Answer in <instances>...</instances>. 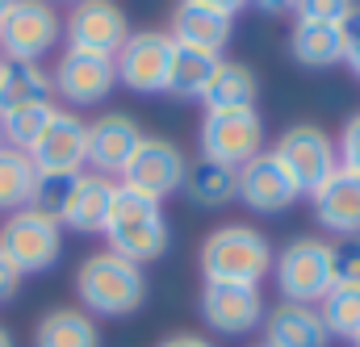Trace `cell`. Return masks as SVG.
Instances as JSON below:
<instances>
[{
    "mask_svg": "<svg viewBox=\"0 0 360 347\" xmlns=\"http://www.w3.org/2000/svg\"><path fill=\"white\" fill-rule=\"evenodd\" d=\"M76 297L80 310L92 318H126L147 301V276L139 263L122 260L105 247L76 268Z\"/></svg>",
    "mask_w": 360,
    "mask_h": 347,
    "instance_id": "cell-1",
    "label": "cell"
},
{
    "mask_svg": "<svg viewBox=\"0 0 360 347\" xmlns=\"http://www.w3.org/2000/svg\"><path fill=\"white\" fill-rule=\"evenodd\" d=\"M101 235H105V243H109L113 256L139 263V268L160 260L168 251V218H164V205L117 184V197H113V209H109V222H105Z\"/></svg>",
    "mask_w": 360,
    "mask_h": 347,
    "instance_id": "cell-2",
    "label": "cell"
},
{
    "mask_svg": "<svg viewBox=\"0 0 360 347\" xmlns=\"http://www.w3.org/2000/svg\"><path fill=\"white\" fill-rule=\"evenodd\" d=\"M272 243L248 222H226L201 243V272L218 284H260L272 272Z\"/></svg>",
    "mask_w": 360,
    "mask_h": 347,
    "instance_id": "cell-3",
    "label": "cell"
},
{
    "mask_svg": "<svg viewBox=\"0 0 360 347\" xmlns=\"http://www.w3.org/2000/svg\"><path fill=\"white\" fill-rule=\"evenodd\" d=\"M0 256L13 263L21 276L30 272H46L63 256V226L59 218L42 214V209H17L0 222Z\"/></svg>",
    "mask_w": 360,
    "mask_h": 347,
    "instance_id": "cell-4",
    "label": "cell"
},
{
    "mask_svg": "<svg viewBox=\"0 0 360 347\" xmlns=\"http://www.w3.org/2000/svg\"><path fill=\"white\" fill-rule=\"evenodd\" d=\"M272 276L281 289V301H297V306H319L331 284H335V263H331V243L327 239H293L276 260Z\"/></svg>",
    "mask_w": 360,
    "mask_h": 347,
    "instance_id": "cell-5",
    "label": "cell"
},
{
    "mask_svg": "<svg viewBox=\"0 0 360 347\" xmlns=\"http://www.w3.org/2000/svg\"><path fill=\"white\" fill-rule=\"evenodd\" d=\"M63 38V17L46 0H13L0 21V59L8 63H42Z\"/></svg>",
    "mask_w": 360,
    "mask_h": 347,
    "instance_id": "cell-6",
    "label": "cell"
},
{
    "mask_svg": "<svg viewBox=\"0 0 360 347\" xmlns=\"http://www.w3.org/2000/svg\"><path fill=\"white\" fill-rule=\"evenodd\" d=\"M264 155V122L256 109H235V113H205L201 117V159L239 172Z\"/></svg>",
    "mask_w": 360,
    "mask_h": 347,
    "instance_id": "cell-7",
    "label": "cell"
},
{
    "mask_svg": "<svg viewBox=\"0 0 360 347\" xmlns=\"http://www.w3.org/2000/svg\"><path fill=\"white\" fill-rule=\"evenodd\" d=\"M272 155L281 159L285 172L293 176L297 192H314L331 172H340V151H335L331 134L319 130V126H289L276 138Z\"/></svg>",
    "mask_w": 360,
    "mask_h": 347,
    "instance_id": "cell-8",
    "label": "cell"
},
{
    "mask_svg": "<svg viewBox=\"0 0 360 347\" xmlns=\"http://www.w3.org/2000/svg\"><path fill=\"white\" fill-rule=\"evenodd\" d=\"M184 176H188V155L180 151L172 138H151L147 134L143 147L134 151V159L122 172V188H130V192L151 197V201L164 205V197L180 192Z\"/></svg>",
    "mask_w": 360,
    "mask_h": 347,
    "instance_id": "cell-9",
    "label": "cell"
},
{
    "mask_svg": "<svg viewBox=\"0 0 360 347\" xmlns=\"http://www.w3.org/2000/svg\"><path fill=\"white\" fill-rule=\"evenodd\" d=\"M172 55H176V42L164 30L130 34L126 46L113 55L117 84H126L130 92H143V96L164 92L168 88V72H172Z\"/></svg>",
    "mask_w": 360,
    "mask_h": 347,
    "instance_id": "cell-10",
    "label": "cell"
},
{
    "mask_svg": "<svg viewBox=\"0 0 360 347\" xmlns=\"http://www.w3.org/2000/svg\"><path fill=\"white\" fill-rule=\"evenodd\" d=\"M264 293L260 284H218V280H205L201 289V322L214 331V335H252L264 327Z\"/></svg>",
    "mask_w": 360,
    "mask_h": 347,
    "instance_id": "cell-11",
    "label": "cell"
},
{
    "mask_svg": "<svg viewBox=\"0 0 360 347\" xmlns=\"http://www.w3.org/2000/svg\"><path fill=\"white\" fill-rule=\"evenodd\" d=\"M63 38L72 51H92L113 59L130 38V17L117 0H80L63 21Z\"/></svg>",
    "mask_w": 360,
    "mask_h": 347,
    "instance_id": "cell-12",
    "label": "cell"
},
{
    "mask_svg": "<svg viewBox=\"0 0 360 347\" xmlns=\"http://www.w3.org/2000/svg\"><path fill=\"white\" fill-rule=\"evenodd\" d=\"M30 159L42 176H80L89 164V122L72 109H55L42 138L30 147Z\"/></svg>",
    "mask_w": 360,
    "mask_h": 347,
    "instance_id": "cell-13",
    "label": "cell"
},
{
    "mask_svg": "<svg viewBox=\"0 0 360 347\" xmlns=\"http://www.w3.org/2000/svg\"><path fill=\"white\" fill-rule=\"evenodd\" d=\"M51 84H55V96H63L68 105H101L117 84V67L109 55L68 46L59 55V63L51 67Z\"/></svg>",
    "mask_w": 360,
    "mask_h": 347,
    "instance_id": "cell-14",
    "label": "cell"
},
{
    "mask_svg": "<svg viewBox=\"0 0 360 347\" xmlns=\"http://www.w3.org/2000/svg\"><path fill=\"white\" fill-rule=\"evenodd\" d=\"M143 130L130 113H101L89 122V168L96 176H122L126 164L134 159V151L143 147Z\"/></svg>",
    "mask_w": 360,
    "mask_h": 347,
    "instance_id": "cell-15",
    "label": "cell"
},
{
    "mask_svg": "<svg viewBox=\"0 0 360 347\" xmlns=\"http://www.w3.org/2000/svg\"><path fill=\"white\" fill-rule=\"evenodd\" d=\"M297 197H302V192H297L293 176L281 168V159H276L272 151L256 155L252 164L239 168V201H243L252 214H285Z\"/></svg>",
    "mask_w": 360,
    "mask_h": 347,
    "instance_id": "cell-16",
    "label": "cell"
},
{
    "mask_svg": "<svg viewBox=\"0 0 360 347\" xmlns=\"http://www.w3.org/2000/svg\"><path fill=\"white\" fill-rule=\"evenodd\" d=\"M310 205H314V218L327 235H340V239H352L360 235V176L356 172H331L314 192H310Z\"/></svg>",
    "mask_w": 360,
    "mask_h": 347,
    "instance_id": "cell-17",
    "label": "cell"
},
{
    "mask_svg": "<svg viewBox=\"0 0 360 347\" xmlns=\"http://www.w3.org/2000/svg\"><path fill=\"white\" fill-rule=\"evenodd\" d=\"M235 34V17L210 8V4H197V0H180L172 8V25H168V38L176 46L188 51H201V55H222V46L231 42Z\"/></svg>",
    "mask_w": 360,
    "mask_h": 347,
    "instance_id": "cell-18",
    "label": "cell"
},
{
    "mask_svg": "<svg viewBox=\"0 0 360 347\" xmlns=\"http://www.w3.org/2000/svg\"><path fill=\"white\" fill-rule=\"evenodd\" d=\"M113 197H117V184L109 176L96 172H80L72 192H68V205L59 214V226L76 230V235H101L105 222H109V209H113Z\"/></svg>",
    "mask_w": 360,
    "mask_h": 347,
    "instance_id": "cell-19",
    "label": "cell"
},
{
    "mask_svg": "<svg viewBox=\"0 0 360 347\" xmlns=\"http://www.w3.org/2000/svg\"><path fill=\"white\" fill-rule=\"evenodd\" d=\"M264 343L269 347H331V331L319 306L281 301L264 314Z\"/></svg>",
    "mask_w": 360,
    "mask_h": 347,
    "instance_id": "cell-20",
    "label": "cell"
},
{
    "mask_svg": "<svg viewBox=\"0 0 360 347\" xmlns=\"http://www.w3.org/2000/svg\"><path fill=\"white\" fill-rule=\"evenodd\" d=\"M34 347H101L96 318L80 306H59L38 318L34 327Z\"/></svg>",
    "mask_w": 360,
    "mask_h": 347,
    "instance_id": "cell-21",
    "label": "cell"
},
{
    "mask_svg": "<svg viewBox=\"0 0 360 347\" xmlns=\"http://www.w3.org/2000/svg\"><path fill=\"white\" fill-rule=\"evenodd\" d=\"M55 100V84H51V72L42 63H8L4 59V72H0V117L13 113V109H25V105H51Z\"/></svg>",
    "mask_w": 360,
    "mask_h": 347,
    "instance_id": "cell-22",
    "label": "cell"
},
{
    "mask_svg": "<svg viewBox=\"0 0 360 347\" xmlns=\"http://www.w3.org/2000/svg\"><path fill=\"white\" fill-rule=\"evenodd\" d=\"M256 92H260V84H256L252 67L222 59L218 72H214V80L201 92V105H205V113H235V109H252Z\"/></svg>",
    "mask_w": 360,
    "mask_h": 347,
    "instance_id": "cell-23",
    "label": "cell"
},
{
    "mask_svg": "<svg viewBox=\"0 0 360 347\" xmlns=\"http://www.w3.org/2000/svg\"><path fill=\"white\" fill-rule=\"evenodd\" d=\"M289 51L302 67H335L344 63V38L340 25H319V21H297Z\"/></svg>",
    "mask_w": 360,
    "mask_h": 347,
    "instance_id": "cell-24",
    "label": "cell"
},
{
    "mask_svg": "<svg viewBox=\"0 0 360 347\" xmlns=\"http://www.w3.org/2000/svg\"><path fill=\"white\" fill-rule=\"evenodd\" d=\"M180 192L193 205H201V209H218V205H226V201L239 197V172L197 159V164H188V176H184Z\"/></svg>",
    "mask_w": 360,
    "mask_h": 347,
    "instance_id": "cell-25",
    "label": "cell"
},
{
    "mask_svg": "<svg viewBox=\"0 0 360 347\" xmlns=\"http://www.w3.org/2000/svg\"><path fill=\"white\" fill-rule=\"evenodd\" d=\"M38 192V168L25 151L4 147L0 151V214H17L30 209Z\"/></svg>",
    "mask_w": 360,
    "mask_h": 347,
    "instance_id": "cell-26",
    "label": "cell"
},
{
    "mask_svg": "<svg viewBox=\"0 0 360 347\" xmlns=\"http://www.w3.org/2000/svg\"><path fill=\"white\" fill-rule=\"evenodd\" d=\"M218 63H222L218 55H201V51L176 46V55H172V72H168V88H164V92H172V96H201L205 84L214 80Z\"/></svg>",
    "mask_w": 360,
    "mask_h": 347,
    "instance_id": "cell-27",
    "label": "cell"
},
{
    "mask_svg": "<svg viewBox=\"0 0 360 347\" xmlns=\"http://www.w3.org/2000/svg\"><path fill=\"white\" fill-rule=\"evenodd\" d=\"M319 314L331 339H352L360 331V284H331V293L319 301Z\"/></svg>",
    "mask_w": 360,
    "mask_h": 347,
    "instance_id": "cell-28",
    "label": "cell"
},
{
    "mask_svg": "<svg viewBox=\"0 0 360 347\" xmlns=\"http://www.w3.org/2000/svg\"><path fill=\"white\" fill-rule=\"evenodd\" d=\"M55 100L51 105H25V109H13V113H4L0 117V134H4V147H13V151H25L30 155V147L42 138V130H46V122L55 117Z\"/></svg>",
    "mask_w": 360,
    "mask_h": 347,
    "instance_id": "cell-29",
    "label": "cell"
},
{
    "mask_svg": "<svg viewBox=\"0 0 360 347\" xmlns=\"http://www.w3.org/2000/svg\"><path fill=\"white\" fill-rule=\"evenodd\" d=\"M356 8V0H297L293 13L297 21H319V25H344V17Z\"/></svg>",
    "mask_w": 360,
    "mask_h": 347,
    "instance_id": "cell-30",
    "label": "cell"
},
{
    "mask_svg": "<svg viewBox=\"0 0 360 347\" xmlns=\"http://www.w3.org/2000/svg\"><path fill=\"white\" fill-rule=\"evenodd\" d=\"M331 263H335V284H360V235L331 243Z\"/></svg>",
    "mask_w": 360,
    "mask_h": 347,
    "instance_id": "cell-31",
    "label": "cell"
},
{
    "mask_svg": "<svg viewBox=\"0 0 360 347\" xmlns=\"http://www.w3.org/2000/svg\"><path fill=\"white\" fill-rule=\"evenodd\" d=\"M335 151H340V168H344V172H356V176H360V113H352V117L344 122Z\"/></svg>",
    "mask_w": 360,
    "mask_h": 347,
    "instance_id": "cell-32",
    "label": "cell"
},
{
    "mask_svg": "<svg viewBox=\"0 0 360 347\" xmlns=\"http://www.w3.org/2000/svg\"><path fill=\"white\" fill-rule=\"evenodd\" d=\"M340 38H344V63H348V67L360 76V4L348 13V17H344Z\"/></svg>",
    "mask_w": 360,
    "mask_h": 347,
    "instance_id": "cell-33",
    "label": "cell"
},
{
    "mask_svg": "<svg viewBox=\"0 0 360 347\" xmlns=\"http://www.w3.org/2000/svg\"><path fill=\"white\" fill-rule=\"evenodd\" d=\"M17 289H21V272L0 256V301H13V297H17Z\"/></svg>",
    "mask_w": 360,
    "mask_h": 347,
    "instance_id": "cell-34",
    "label": "cell"
},
{
    "mask_svg": "<svg viewBox=\"0 0 360 347\" xmlns=\"http://www.w3.org/2000/svg\"><path fill=\"white\" fill-rule=\"evenodd\" d=\"M160 347H214L210 339H201V335H188V331H180V335H168Z\"/></svg>",
    "mask_w": 360,
    "mask_h": 347,
    "instance_id": "cell-35",
    "label": "cell"
},
{
    "mask_svg": "<svg viewBox=\"0 0 360 347\" xmlns=\"http://www.w3.org/2000/svg\"><path fill=\"white\" fill-rule=\"evenodd\" d=\"M197 4H210V8H218V13H226V17H235L243 4H252V0H197Z\"/></svg>",
    "mask_w": 360,
    "mask_h": 347,
    "instance_id": "cell-36",
    "label": "cell"
},
{
    "mask_svg": "<svg viewBox=\"0 0 360 347\" xmlns=\"http://www.w3.org/2000/svg\"><path fill=\"white\" fill-rule=\"evenodd\" d=\"M256 8H264V13H285V8H293L297 0H252Z\"/></svg>",
    "mask_w": 360,
    "mask_h": 347,
    "instance_id": "cell-37",
    "label": "cell"
},
{
    "mask_svg": "<svg viewBox=\"0 0 360 347\" xmlns=\"http://www.w3.org/2000/svg\"><path fill=\"white\" fill-rule=\"evenodd\" d=\"M0 347H17L13 343V335H8V327H0Z\"/></svg>",
    "mask_w": 360,
    "mask_h": 347,
    "instance_id": "cell-38",
    "label": "cell"
},
{
    "mask_svg": "<svg viewBox=\"0 0 360 347\" xmlns=\"http://www.w3.org/2000/svg\"><path fill=\"white\" fill-rule=\"evenodd\" d=\"M13 8V0H0V21H4V13Z\"/></svg>",
    "mask_w": 360,
    "mask_h": 347,
    "instance_id": "cell-39",
    "label": "cell"
},
{
    "mask_svg": "<svg viewBox=\"0 0 360 347\" xmlns=\"http://www.w3.org/2000/svg\"><path fill=\"white\" fill-rule=\"evenodd\" d=\"M46 4H80V0H46Z\"/></svg>",
    "mask_w": 360,
    "mask_h": 347,
    "instance_id": "cell-40",
    "label": "cell"
},
{
    "mask_svg": "<svg viewBox=\"0 0 360 347\" xmlns=\"http://www.w3.org/2000/svg\"><path fill=\"white\" fill-rule=\"evenodd\" d=\"M348 343H352V347H360V331H356V335H352V339H348Z\"/></svg>",
    "mask_w": 360,
    "mask_h": 347,
    "instance_id": "cell-41",
    "label": "cell"
},
{
    "mask_svg": "<svg viewBox=\"0 0 360 347\" xmlns=\"http://www.w3.org/2000/svg\"><path fill=\"white\" fill-rule=\"evenodd\" d=\"M0 151H4V134H0Z\"/></svg>",
    "mask_w": 360,
    "mask_h": 347,
    "instance_id": "cell-42",
    "label": "cell"
},
{
    "mask_svg": "<svg viewBox=\"0 0 360 347\" xmlns=\"http://www.w3.org/2000/svg\"><path fill=\"white\" fill-rule=\"evenodd\" d=\"M0 72H4V59H0Z\"/></svg>",
    "mask_w": 360,
    "mask_h": 347,
    "instance_id": "cell-43",
    "label": "cell"
},
{
    "mask_svg": "<svg viewBox=\"0 0 360 347\" xmlns=\"http://www.w3.org/2000/svg\"><path fill=\"white\" fill-rule=\"evenodd\" d=\"M260 347H269V343H260Z\"/></svg>",
    "mask_w": 360,
    "mask_h": 347,
    "instance_id": "cell-44",
    "label": "cell"
}]
</instances>
